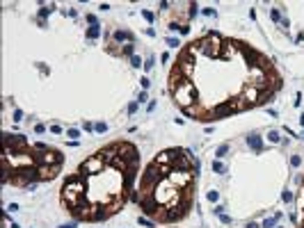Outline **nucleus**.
Masks as SVG:
<instances>
[{"instance_id":"f257e3e1","label":"nucleus","mask_w":304,"mask_h":228,"mask_svg":"<svg viewBox=\"0 0 304 228\" xmlns=\"http://www.w3.org/2000/svg\"><path fill=\"white\" fill-rule=\"evenodd\" d=\"M139 167L137 148L114 142L96 151L62 185V203L75 219L101 221L126 205Z\"/></svg>"},{"instance_id":"f03ea898","label":"nucleus","mask_w":304,"mask_h":228,"mask_svg":"<svg viewBox=\"0 0 304 228\" xmlns=\"http://www.w3.org/2000/svg\"><path fill=\"white\" fill-rule=\"evenodd\" d=\"M197 169L199 164L188 151H162L139 178L137 205L142 212L162 224L181 221L195 201Z\"/></svg>"},{"instance_id":"7ed1b4c3","label":"nucleus","mask_w":304,"mask_h":228,"mask_svg":"<svg viewBox=\"0 0 304 228\" xmlns=\"http://www.w3.org/2000/svg\"><path fill=\"white\" fill-rule=\"evenodd\" d=\"M87 37H89V39L98 37V25H92V27H89V32H87Z\"/></svg>"},{"instance_id":"20e7f679","label":"nucleus","mask_w":304,"mask_h":228,"mask_svg":"<svg viewBox=\"0 0 304 228\" xmlns=\"http://www.w3.org/2000/svg\"><path fill=\"white\" fill-rule=\"evenodd\" d=\"M249 144H252L254 148H261V139L256 137V135H252V137H249Z\"/></svg>"},{"instance_id":"39448f33","label":"nucleus","mask_w":304,"mask_h":228,"mask_svg":"<svg viewBox=\"0 0 304 228\" xmlns=\"http://www.w3.org/2000/svg\"><path fill=\"white\" fill-rule=\"evenodd\" d=\"M208 201H217V192H208Z\"/></svg>"},{"instance_id":"423d86ee","label":"nucleus","mask_w":304,"mask_h":228,"mask_svg":"<svg viewBox=\"0 0 304 228\" xmlns=\"http://www.w3.org/2000/svg\"><path fill=\"white\" fill-rule=\"evenodd\" d=\"M268 137H270V142H277V139H279V135H277V132H270Z\"/></svg>"},{"instance_id":"0eeeda50","label":"nucleus","mask_w":304,"mask_h":228,"mask_svg":"<svg viewBox=\"0 0 304 228\" xmlns=\"http://www.w3.org/2000/svg\"><path fill=\"white\" fill-rule=\"evenodd\" d=\"M247 228H259V226H256V224H249V226H247Z\"/></svg>"}]
</instances>
